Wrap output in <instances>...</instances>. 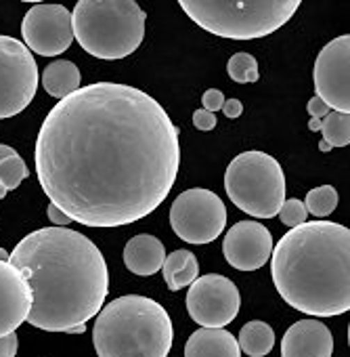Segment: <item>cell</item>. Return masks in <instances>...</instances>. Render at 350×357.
<instances>
[{"label":"cell","mask_w":350,"mask_h":357,"mask_svg":"<svg viewBox=\"0 0 350 357\" xmlns=\"http://www.w3.org/2000/svg\"><path fill=\"white\" fill-rule=\"evenodd\" d=\"M32 292L28 324L47 332H70L101 309L109 292L107 263L84 234L42 227L28 234L9 257Z\"/></svg>","instance_id":"cell-2"},{"label":"cell","mask_w":350,"mask_h":357,"mask_svg":"<svg viewBox=\"0 0 350 357\" xmlns=\"http://www.w3.org/2000/svg\"><path fill=\"white\" fill-rule=\"evenodd\" d=\"M9 257H11V255H9V252H7L5 248H0V261H5V263H9Z\"/></svg>","instance_id":"cell-35"},{"label":"cell","mask_w":350,"mask_h":357,"mask_svg":"<svg viewBox=\"0 0 350 357\" xmlns=\"http://www.w3.org/2000/svg\"><path fill=\"white\" fill-rule=\"evenodd\" d=\"M17 347H19V338L15 332L9 336H3L0 338V357H15Z\"/></svg>","instance_id":"cell-28"},{"label":"cell","mask_w":350,"mask_h":357,"mask_svg":"<svg viewBox=\"0 0 350 357\" xmlns=\"http://www.w3.org/2000/svg\"><path fill=\"white\" fill-rule=\"evenodd\" d=\"M229 200L256 219H273L285 202V174L281 164L258 149L231 160L225 172Z\"/></svg>","instance_id":"cell-7"},{"label":"cell","mask_w":350,"mask_h":357,"mask_svg":"<svg viewBox=\"0 0 350 357\" xmlns=\"http://www.w3.org/2000/svg\"><path fill=\"white\" fill-rule=\"evenodd\" d=\"M331 109L327 107V103L323 101V99H319L317 95L308 101V114H310V118H317V120H321V118H325L327 114H329Z\"/></svg>","instance_id":"cell-29"},{"label":"cell","mask_w":350,"mask_h":357,"mask_svg":"<svg viewBox=\"0 0 350 357\" xmlns=\"http://www.w3.org/2000/svg\"><path fill=\"white\" fill-rule=\"evenodd\" d=\"M202 109H206V112H221L223 109V105H225V95H223V91H218V89H208L206 93H204V97H202Z\"/></svg>","instance_id":"cell-26"},{"label":"cell","mask_w":350,"mask_h":357,"mask_svg":"<svg viewBox=\"0 0 350 357\" xmlns=\"http://www.w3.org/2000/svg\"><path fill=\"white\" fill-rule=\"evenodd\" d=\"M170 225L187 244H210L227 227V206L214 192L191 188L172 202Z\"/></svg>","instance_id":"cell-8"},{"label":"cell","mask_w":350,"mask_h":357,"mask_svg":"<svg viewBox=\"0 0 350 357\" xmlns=\"http://www.w3.org/2000/svg\"><path fill=\"white\" fill-rule=\"evenodd\" d=\"M9 192H7V188H3V185H0V200H3L5 196H7Z\"/></svg>","instance_id":"cell-37"},{"label":"cell","mask_w":350,"mask_h":357,"mask_svg":"<svg viewBox=\"0 0 350 357\" xmlns=\"http://www.w3.org/2000/svg\"><path fill=\"white\" fill-rule=\"evenodd\" d=\"M216 116L212 112H206V109H196L193 112V124L198 130H212L216 128Z\"/></svg>","instance_id":"cell-27"},{"label":"cell","mask_w":350,"mask_h":357,"mask_svg":"<svg viewBox=\"0 0 350 357\" xmlns=\"http://www.w3.org/2000/svg\"><path fill=\"white\" fill-rule=\"evenodd\" d=\"M319 149H321V151H329L331 147H329V145H327L325 141H321V143H319Z\"/></svg>","instance_id":"cell-36"},{"label":"cell","mask_w":350,"mask_h":357,"mask_svg":"<svg viewBox=\"0 0 350 357\" xmlns=\"http://www.w3.org/2000/svg\"><path fill=\"white\" fill-rule=\"evenodd\" d=\"M32 309V292L24 273L0 261V338L13 334Z\"/></svg>","instance_id":"cell-14"},{"label":"cell","mask_w":350,"mask_h":357,"mask_svg":"<svg viewBox=\"0 0 350 357\" xmlns=\"http://www.w3.org/2000/svg\"><path fill=\"white\" fill-rule=\"evenodd\" d=\"M166 259L164 244L149 234H138L124 246V265L136 275H153L161 269Z\"/></svg>","instance_id":"cell-16"},{"label":"cell","mask_w":350,"mask_h":357,"mask_svg":"<svg viewBox=\"0 0 350 357\" xmlns=\"http://www.w3.org/2000/svg\"><path fill=\"white\" fill-rule=\"evenodd\" d=\"M47 215H49L51 223H55V227H65V225H70V223H72V219H70L63 211H59L55 204H49Z\"/></svg>","instance_id":"cell-30"},{"label":"cell","mask_w":350,"mask_h":357,"mask_svg":"<svg viewBox=\"0 0 350 357\" xmlns=\"http://www.w3.org/2000/svg\"><path fill=\"white\" fill-rule=\"evenodd\" d=\"M187 311L202 328H225L241 309V294L237 286L218 273L198 278L185 298Z\"/></svg>","instance_id":"cell-10"},{"label":"cell","mask_w":350,"mask_h":357,"mask_svg":"<svg viewBox=\"0 0 350 357\" xmlns=\"http://www.w3.org/2000/svg\"><path fill=\"white\" fill-rule=\"evenodd\" d=\"M321 135L331 149L333 147H346L350 143V116L340 112H329L325 118H321Z\"/></svg>","instance_id":"cell-21"},{"label":"cell","mask_w":350,"mask_h":357,"mask_svg":"<svg viewBox=\"0 0 350 357\" xmlns=\"http://www.w3.org/2000/svg\"><path fill=\"white\" fill-rule=\"evenodd\" d=\"M34 162L51 204L72 221L130 225L151 215L177 181L179 128L145 91L95 82L53 105Z\"/></svg>","instance_id":"cell-1"},{"label":"cell","mask_w":350,"mask_h":357,"mask_svg":"<svg viewBox=\"0 0 350 357\" xmlns=\"http://www.w3.org/2000/svg\"><path fill=\"white\" fill-rule=\"evenodd\" d=\"M223 114L227 116V118H239L241 114H244V105H241V101L239 99H225V105H223Z\"/></svg>","instance_id":"cell-31"},{"label":"cell","mask_w":350,"mask_h":357,"mask_svg":"<svg viewBox=\"0 0 350 357\" xmlns=\"http://www.w3.org/2000/svg\"><path fill=\"white\" fill-rule=\"evenodd\" d=\"M161 273H164V282H166L168 290L177 292V290L191 286L198 280L200 263H198L196 255L189 250H174V252L166 255Z\"/></svg>","instance_id":"cell-18"},{"label":"cell","mask_w":350,"mask_h":357,"mask_svg":"<svg viewBox=\"0 0 350 357\" xmlns=\"http://www.w3.org/2000/svg\"><path fill=\"white\" fill-rule=\"evenodd\" d=\"M237 342H239V349L248 353L250 357H264L275 347V332L267 321L254 319L241 328Z\"/></svg>","instance_id":"cell-20"},{"label":"cell","mask_w":350,"mask_h":357,"mask_svg":"<svg viewBox=\"0 0 350 357\" xmlns=\"http://www.w3.org/2000/svg\"><path fill=\"white\" fill-rule=\"evenodd\" d=\"M185 357H241V349L229 330L200 328L189 336Z\"/></svg>","instance_id":"cell-17"},{"label":"cell","mask_w":350,"mask_h":357,"mask_svg":"<svg viewBox=\"0 0 350 357\" xmlns=\"http://www.w3.org/2000/svg\"><path fill=\"white\" fill-rule=\"evenodd\" d=\"M147 13L134 0H78L72 26L74 40L97 59H124L145 38Z\"/></svg>","instance_id":"cell-5"},{"label":"cell","mask_w":350,"mask_h":357,"mask_svg":"<svg viewBox=\"0 0 350 357\" xmlns=\"http://www.w3.org/2000/svg\"><path fill=\"white\" fill-rule=\"evenodd\" d=\"M317 97L327 103L331 112H350V36L344 34L327 43L317 55L315 70Z\"/></svg>","instance_id":"cell-11"},{"label":"cell","mask_w":350,"mask_h":357,"mask_svg":"<svg viewBox=\"0 0 350 357\" xmlns=\"http://www.w3.org/2000/svg\"><path fill=\"white\" fill-rule=\"evenodd\" d=\"M84 330H86V324H84V326H76V328H72V330H70V334H82Z\"/></svg>","instance_id":"cell-34"},{"label":"cell","mask_w":350,"mask_h":357,"mask_svg":"<svg viewBox=\"0 0 350 357\" xmlns=\"http://www.w3.org/2000/svg\"><path fill=\"white\" fill-rule=\"evenodd\" d=\"M13 153H15V149H13L11 145L0 143V160H5V158H9V155H13Z\"/></svg>","instance_id":"cell-32"},{"label":"cell","mask_w":350,"mask_h":357,"mask_svg":"<svg viewBox=\"0 0 350 357\" xmlns=\"http://www.w3.org/2000/svg\"><path fill=\"white\" fill-rule=\"evenodd\" d=\"M174 328L168 311L149 296L126 294L103 305L93 328L99 357H168Z\"/></svg>","instance_id":"cell-4"},{"label":"cell","mask_w":350,"mask_h":357,"mask_svg":"<svg viewBox=\"0 0 350 357\" xmlns=\"http://www.w3.org/2000/svg\"><path fill=\"white\" fill-rule=\"evenodd\" d=\"M38 66L30 49L11 36H0V120L22 114L38 91Z\"/></svg>","instance_id":"cell-9"},{"label":"cell","mask_w":350,"mask_h":357,"mask_svg":"<svg viewBox=\"0 0 350 357\" xmlns=\"http://www.w3.org/2000/svg\"><path fill=\"white\" fill-rule=\"evenodd\" d=\"M30 176L28 164L24 162V158L15 151L13 155L0 160V185L7 188V192H13L19 188L22 181Z\"/></svg>","instance_id":"cell-23"},{"label":"cell","mask_w":350,"mask_h":357,"mask_svg":"<svg viewBox=\"0 0 350 357\" xmlns=\"http://www.w3.org/2000/svg\"><path fill=\"white\" fill-rule=\"evenodd\" d=\"M273 284L296 311L335 317L350 309V231L333 221L292 227L271 252Z\"/></svg>","instance_id":"cell-3"},{"label":"cell","mask_w":350,"mask_h":357,"mask_svg":"<svg viewBox=\"0 0 350 357\" xmlns=\"http://www.w3.org/2000/svg\"><path fill=\"white\" fill-rule=\"evenodd\" d=\"M80 70L74 61L67 59H57L51 66H47L45 74H42V86L45 91L55 97V99H65L72 93H76L80 89Z\"/></svg>","instance_id":"cell-19"},{"label":"cell","mask_w":350,"mask_h":357,"mask_svg":"<svg viewBox=\"0 0 350 357\" xmlns=\"http://www.w3.org/2000/svg\"><path fill=\"white\" fill-rule=\"evenodd\" d=\"M273 252L271 231L256 221H237L225 236L223 255L227 263L239 271H256L264 267Z\"/></svg>","instance_id":"cell-13"},{"label":"cell","mask_w":350,"mask_h":357,"mask_svg":"<svg viewBox=\"0 0 350 357\" xmlns=\"http://www.w3.org/2000/svg\"><path fill=\"white\" fill-rule=\"evenodd\" d=\"M306 217H308L306 206H304V202L298 200V198L285 200L283 206H281V211H279L281 223H283L285 227H289V229H292V227H298V225H302V223H306Z\"/></svg>","instance_id":"cell-25"},{"label":"cell","mask_w":350,"mask_h":357,"mask_svg":"<svg viewBox=\"0 0 350 357\" xmlns=\"http://www.w3.org/2000/svg\"><path fill=\"white\" fill-rule=\"evenodd\" d=\"M181 9L206 32L229 40L264 38L283 28L300 0H181Z\"/></svg>","instance_id":"cell-6"},{"label":"cell","mask_w":350,"mask_h":357,"mask_svg":"<svg viewBox=\"0 0 350 357\" xmlns=\"http://www.w3.org/2000/svg\"><path fill=\"white\" fill-rule=\"evenodd\" d=\"M308 128H310L312 132L321 130V120H317V118H310V122H308Z\"/></svg>","instance_id":"cell-33"},{"label":"cell","mask_w":350,"mask_h":357,"mask_svg":"<svg viewBox=\"0 0 350 357\" xmlns=\"http://www.w3.org/2000/svg\"><path fill=\"white\" fill-rule=\"evenodd\" d=\"M22 36L26 47L36 55H61L74 43L72 15L63 5L36 3L22 22Z\"/></svg>","instance_id":"cell-12"},{"label":"cell","mask_w":350,"mask_h":357,"mask_svg":"<svg viewBox=\"0 0 350 357\" xmlns=\"http://www.w3.org/2000/svg\"><path fill=\"white\" fill-rule=\"evenodd\" d=\"M227 72H229V78L239 84H250L260 78L258 61L250 53H235L227 63Z\"/></svg>","instance_id":"cell-24"},{"label":"cell","mask_w":350,"mask_h":357,"mask_svg":"<svg viewBox=\"0 0 350 357\" xmlns=\"http://www.w3.org/2000/svg\"><path fill=\"white\" fill-rule=\"evenodd\" d=\"M337 202H340L337 190L333 185H321L306 194L304 206H306V213L315 215L321 221L323 217H329L335 211Z\"/></svg>","instance_id":"cell-22"},{"label":"cell","mask_w":350,"mask_h":357,"mask_svg":"<svg viewBox=\"0 0 350 357\" xmlns=\"http://www.w3.org/2000/svg\"><path fill=\"white\" fill-rule=\"evenodd\" d=\"M333 336L319 319H300L281 340V357H331Z\"/></svg>","instance_id":"cell-15"}]
</instances>
